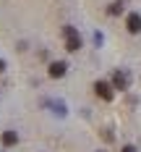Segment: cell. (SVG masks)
Returning <instances> with one entry per match:
<instances>
[{
    "label": "cell",
    "mask_w": 141,
    "mask_h": 152,
    "mask_svg": "<svg viewBox=\"0 0 141 152\" xmlns=\"http://www.w3.org/2000/svg\"><path fill=\"white\" fill-rule=\"evenodd\" d=\"M94 89H97V94H99L102 100H112V89H110V84H105V81H97V84H94Z\"/></svg>",
    "instance_id": "3"
},
{
    "label": "cell",
    "mask_w": 141,
    "mask_h": 152,
    "mask_svg": "<svg viewBox=\"0 0 141 152\" xmlns=\"http://www.w3.org/2000/svg\"><path fill=\"white\" fill-rule=\"evenodd\" d=\"M3 68H5V63H3V61H0V71H3Z\"/></svg>",
    "instance_id": "7"
},
{
    "label": "cell",
    "mask_w": 141,
    "mask_h": 152,
    "mask_svg": "<svg viewBox=\"0 0 141 152\" xmlns=\"http://www.w3.org/2000/svg\"><path fill=\"white\" fill-rule=\"evenodd\" d=\"M125 24H128V31H131V34H139L141 31V16L139 13H131Z\"/></svg>",
    "instance_id": "2"
},
{
    "label": "cell",
    "mask_w": 141,
    "mask_h": 152,
    "mask_svg": "<svg viewBox=\"0 0 141 152\" xmlns=\"http://www.w3.org/2000/svg\"><path fill=\"white\" fill-rule=\"evenodd\" d=\"M123 152H136V150H133V147H123Z\"/></svg>",
    "instance_id": "6"
},
{
    "label": "cell",
    "mask_w": 141,
    "mask_h": 152,
    "mask_svg": "<svg viewBox=\"0 0 141 152\" xmlns=\"http://www.w3.org/2000/svg\"><path fill=\"white\" fill-rule=\"evenodd\" d=\"M65 39H68V50L71 53H76L78 47H81V39H78V34L73 26H65Z\"/></svg>",
    "instance_id": "1"
},
{
    "label": "cell",
    "mask_w": 141,
    "mask_h": 152,
    "mask_svg": "<svg viewBox=\"0 0 141 152\" xmlns=\"http://www.w3.org/2000/svg\"><path fill=\"white\" fill-rule=\"evenodd\" d=\"M65 68H68V66H65V63H52V66H50V76H52V79H60V76H65Z\"/></svg>",
    "instance_id": "4"
},
{
    "label": "cell",
    "mask_w": 141,
    "mask_h": 152,
    "mask_svg": "<svg viewBox=\"0 0 141 152\" xmlns=\"http://www.w3.org/2000/svg\"><path fill=\"white\" fill-rule=\"evenodd\" d=\"M16 142H18V134H16V131H5V134H3V144H5V147H11Z\"/></svg>",
    "instance_id": "5"
}]
</instances>
